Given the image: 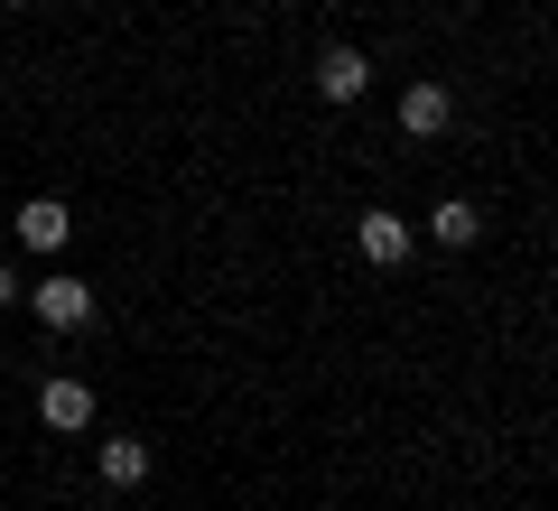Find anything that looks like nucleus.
Listing matches in <instances>:
<instances>
[{
  "label": "nucleus",
  "instance_id": "1",
  "mask_svg": "<svg viewBox=\"0 0 558 511\" xmlns=\"http://www.w3.org/2000/svg\"><path fill=\"white\" fill-rule=\"evenodd\" d=\"M28 307H38V326H57V334H75V326H94V289H84L75 270H57V279H38V289H28Z\"/></svg>",
  "mask_w": 558,
  "mask_h": 511
},
{
  "label": "nucleus",
  "instance_id": "2",
  "mask_svg": "<svg viewBox=\"0 0 558 511\" xmlns=\"http://www.w3.org/2000/svg\"><path fill=\"white\" fill-rule=\"evenodd\" d=\"M410 242H418V233H410V223L391 215V205H373V215L354 223V252L373 260V270H400V260H410Z\"/></svg>",
  "mask_w": 558,
  "mask_h": 511
},
{
  "label": "nucleus",
  "instance_id": "3",
  "mask_svg": "<svg viewBox=\"0 0 558 511\" xmlns=\"http://www.w3.org/2000/svg\"><path fill=\"white\" fill-rule=\"evenodd\" d=\"M317 94H326V102H363V94H373L363 47H326V57H317Z\"/></svg>",
  "mask_w": 558,
  "mask_h": 511
},
{
  "label": "nucleus",
  "instance_id": "4",
  "mask_svg": "<svg viewBox=\"0 0 558 511\" xmlns=\"http://www.w3.org/2000/svg\"><path fill=\"white\" fill-rule=\"evenodd\" d=\"M447 121H457V94H447V84H410V94H400V131L410 139H438Z\"/></svg>",
  "mask_w": 558,
  "mask_h": 511
},
{
  "label": "nucleus",
  "instance_id": "5",
  "mask_svg": "<svg viewBox=\"0 0 558 511\" xmlns=\"http://www.w3.org/2000/svg\"><path fill=\"white\" fill-rule=\"evenodd\" d=\"M20 242L28 252H65V242H75V215H65L57 196H28L20 205Z\"/></svg>",
  "mask_w": 558,
  "mask_h": 511
},
{
  "label": "nucleus",
  "instance_id": "6",
  "mask_svg": "<svg viewBox=\"0 0 558 511\" xmlns=\"http://www.w3.org/2000/svg\"><path fill=\"white\" fill-rule=\"evenodd\" d=\"M38 418H47V428H65V437H75V428H94V391H84L75 373H65V381H47V391H38Z\"/></svg>",
  "mask_w": 558,
  "mask_h": 511
},
{
  "label": "nucleus",
  "instance_id": "7",
  "mask_svg": "<svg viewBox=\"0 0 558 511\" xmlns=\"http://www.w3.org/2000/svg\"><path fill=\"white\" fill-rule=\"evenodd\" d=\"M94 474H102L112 492H131L140 474H149V447H140V437H102V447H94Z\"/></svg>",
  "mask_w": 558,
  "mask_h": 511
},
{
  "label": "nucleus",
  "instance_id": "8",
  "mask_svg": "<svg viewBox=\"0 0 558 511\" xmlns=\"http://www.w3.org/2000/svg\"><path fill=\"white\" fill-rule=\"evenodd\" d=\"M475 233H484V215H475V205H465V196H447L438 215H428V242H447V252H465V242H475Z\"/></svg>",
  "mask_w": 558,
  "mask_h": 511
},
{
  "label": "nucleus",
  "instance_id": "9",
  "mask_svg": "<svg viewBox=\"0 0 558 511\" xmlns=\"http://www.w3.org/2000/svg\"><path fill=\"white\" fill-rule=\"evenodd\" d=\"M20 297H28V289H20V270H10V260H0V307H20Z\"/></svg>",
  "mask_w": 558,
  "mask_h": 511
},
{
  "label": "nucleus",
  "instance_id": "10",
  "mask_svg": "<svg viewBox=\"0 0 558 511\" xmlns=\"http://www.w3.org/2000/svg\"><path fill=\"white\" fill-rule=\"evenodd\" d=\"M10 10H28V0H10Z\"/></svg>",
  "mask_w": 558,
  "mask_h": 511
}]
</instances>
